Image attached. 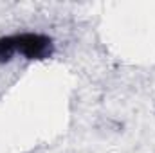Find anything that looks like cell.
<instances>
[{"label":"cell","instance_id":"obj_1","mask_svg":"<svg viewBox=\"0 0 155 153\" xmlns=\"http://www.w3.org/2000/svg\"><path fill=\"white\" fill-rule=\"evenodd\" d=\"M54 40L43 33H15L0 36V65L11 63L16 56L29 61L49 60L54 54Z\"/></svg>","mask_w":155,"mask_h":153}]
</instances>
